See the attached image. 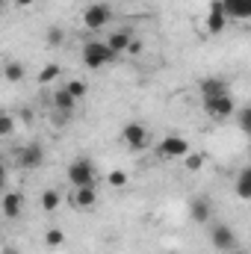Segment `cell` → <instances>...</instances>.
Segmentation results:
<instances>
[{"label": "cell", "mask_w": 251, "mask_h": 254, "mask_svg": "<svg viewBox=\"0 0 251 254\" xmlns=\"http://www.w3.org/2000/svg\"><path fill=\"white\" fill-rule=\"evenodd\" d=\"M228 254H246V252H240V249H234V252H228Z\"/></svg>", "instance_id": "cell-32"}, {"label": "cell", "mask_w": 251, "mask_h": 254, "mask_svg": "<svg viewBox=\"0 0 251 254\" xmlns=\"http://www.w3.org/2000/svg\"><path fill=\"white\" fill-rule=\"evenodd\" d=\"M110 187H125L127 184V172H122V169H116V172H110Z\"/></svg>", "instance_id": "cell-26"}, {"label": "cell", "mask_w": 251, "mask_h": 254, "mask_svg": "<svg viewBox=\"0 0 251 254\" xmlns=\"http://www.w3.org/2000/svg\"><path fill=\"white\" fill-rule=\"evenodd\" d=\"M65 89H68V92H71L77 101L86 95V83H83V80H71V83H65Z\"/></svg>", "instance_id": "cell-24"}, {"label": "cell", "mask_w": 251, "mask_h": 254, "mask_svg": "<svg viewBox=\"0 0 251 254\" xmlns=\"http://www.w3.org/2000/svg\"><path fill=\"white\" fill-rule=\"evenodd\" d=\"M222 95H231V89H228V83H225L222 77H204V80H201V98H204V101L222 98Z\"/></svg>", "instance_id": "cell-12"}, {"label": "cell", "mask_w": 251, "mask_h": 254, "mask_svg": "<svg viewBox=\"0 0 251 254\" xmlns=\"http://www.w3.org/2000/svg\"><path fill=\"white\" fill-rule=\"evenodd\" d=\"M157 154L163 160H184V157L192 154V145H189V139H184V136H166V139H160Z\"/></svg>", "instance_id": "cell-3"}, {"label": "cell", "mask_w": 251, "mask_h": 254, "mask_svg": "<svg viewBox=\"0 0 251 254\" xmlns=\"http://www.w3.org/2000/svg\"><path fill=\"white\" fill-rule=\"evenodd\" d=\"M222 3H225L228 18H243V12H246V0H222Z\"/></svg>", "instance_id": "cell-20"}, {"label": "cell", "mask_w": 251, "mask_h": 254, "mask_svg": "<svg viewBox=\"0 0 251 254\" xmlns=\"http://www.w3.org/2000/svg\"><path fill=\"white\" fill-rule=\"evenodd\" d=\"M237 127H240L246 136H251V107H240V110H237Z\"/></svg>", "instance_id": "cell-19"}, {"label": "cell", "mask_w": 251, "mask_h": 254, "mask_svg": "<svg viewBox=\"0 0 251 254\" xmlns=\"http://www.w3.org/2000/svg\"><path fill=\"white\" fill-rule=\"evenodd\" d=\"M45 243H48L51 249H60V246L65 243V234H63V231H57V228H51V231L45 234Z\"/></svg>", "instance_id": "cell-22"}, {"label": "cell", "mask_w": 251, "mask_h": 254, "mask_svg": "<svg viewBox=\"0 0 251 254\" xmlns=\"http://www.w3.org/2000/svg\"><path fill=\"white\" fill-rule=\"evenodd\" d=\"M3 254H18V252H15V249H6V252H3Z\"/></svg>", "instance_id": "cell-31"}, {"label": "cell", "mask_w": 251, "mask_h": 254, "mask_svg": "<svg viewBox=\"0 0 251 254\" xmlns=\"http://www.w3.org/2000/svg\"><path fill=\"white\" fill-rule=\"evenodd\" d=\"M107 45L113 48V54H116V57H122V54H127V51H130V45H133V30H130V27H122V30L110 33Z\"/></svg>", "instance_id": "cell-11"}, {"label": "cell", "mask_w": 251, "mask_h": 254, "mask_svg": "<svg viewBox=\"0 0 251 254\" xmlns=\"http://www.w3.org/2000/svg\"><path fill=\"white\" fill-rule=\"evenodd\" d=\"M36 0H15V6H33Z\"/></svg>", "instance_id": "cell-29"}, {"label": "cell", "mask_w": 251, "mask_h": 254, "mask_svg": "<svg viewBox=\"0 0 251 254\" xmlns=\"http://www.w3.org/2000/svg\"><path fill=\"white\" fill-rule=\"evenodd\" d=\"M225 24H228L225 3H222V0H213V3H210V12H207V30H210L213 36H219V33L225 30Z\"/></svg>", "instance_id": "cell-9"}, {"label": "cell", "mask_w": 251, "mask_h": 254, "mask_svg": "<svg viewBox=\"0 0 251 254\" xmlns=\"http://www.w3.org/2000/svg\"><path fill=\"white\" fill-rule=\"evenodd\" d=\"M189 216H192V222H198V225L210 222V216H213V207H210V201H207L204 195L192 198V201H189Z\"/></svg>", "instance_id": "cell-13"}, {"label": "cell", "mask_w": 251, "mask_h": 254, "mask_svg": "<svg viewBox=\"0 0 251 254\" xmlns=\"http://www.w3.org/2000/svg\"><path fill=\"white\" fill-rule=\"evenodd\" d=\"M57 77H60V65H45V68L39 71V83H45V86L54 83Z\"/></svg>", "instance_id": "cell-21"}, {"label": "cell", "mask_w": 251, "mask_h": 254, "mask_svg": "<svg viewBox=\"0 0 251 254\" xmlns=\"http://www.w3.org/2000/svg\"><path fill=\"white\" fill-rule=\"evenodd\" d=\"M139 51H142V42H136V39H133V45H130V51H127V54H139Z\"/></svg>", "instance_id": "cell-28"}, {"label": "cell", "mask_w": 251, "mask_h": 254, "mask_svg": "<svg viewBox=\"0 0 251 254\" xmlns=\"http://www.w3.org/2000/svg\"><path fill=\"white\" fill-rule=\"evenodd\" d=\"M113 21V9H110V3H92V6H86V12H83V24H86V30H101V27H107Z\"/></svg>", "instance_id": "cell-4"}, {"label": "cell", "mask_w": 251, "mask_h": 254, "mask_svg": "<svg viewBox=\"0 0 251 254\" xmlns=\"http://www.w3.org/2000/svg\"><path fill=\"white\" fill-rule=\"evenodd\" d=\"M74 107H77V98H74V95H71V92H68L65 86L54 92V110L60 113V119H63V122L74 116Z\"/></svg>", "instance_id": "cell-10"}, {"label": "cell", "mask_w": 251, "mask_h": 254, "mask_svg": "<svg viewBox=\"0 0 251 254\" xmlns=\"http://www.w3.org/2000/svg\"><path fill=\"white\" fill-rule=\"evenodd\" d=\"M71 201L80 210H92L98 204V187H80V190H74V198Z\"/></svg>", "instance_id": "cell-14"}, {"label": "cell", "mask_w": 251, "mask_h": 254, "mask_svg": "<svg viewBox=\"0 0 251 254\" xmlns=\"http://www.w3.org/2000/svg\"><path fill=\"white\" fill-rule=\"evenodd\" d=\"M204 113H207L210 119L222 122V119H231V116L237 113V104H234V98H231V95H222V98H210V101H204Z\"/></svg>", "instance_id": "cell-6"}, {"label": "cell", "mask_w": 251, "mask_h": 254, "mask_svg": "<svg viewBox=\"0 0 251 254\" xmlns=\"http://www.w3.org/2000/svg\"><path fill=\"white\" fill-rule=\"evenodd\" d=\"M60 201H63V195H60L57 190H45V192H42V210L54 213V210L60 207Z\"/></svg>", "instance_id": "cell-18"}, {"label": "cell", "mask_w": 251, "mask_h": 254, "mask_svg": "<svg viewBox=\"0 0 251 254\" xmlns=\"http://www.w3.org/2000/svg\"><path fill=\"white\" fill-rule=\"evenodd\" d=\"M122 139H125V145H130L133 151H142V148H148V127L139 125V122H130L122 130Z\"/></svg>", "instance_id": "cell-8"}, {"label": "cell", "mask_w": 251, "mask_h": 254, "mask_svg": "<svg viewBox=\"0 0 251 254\" xmlns=\"http://www.w3.org/2000/svg\"><path fill=\"white\" fill-rule=\"evenodd\" d=\"M113 60H119V57L113 54V48H110L107 42H86V45H83V65H86V68L98 71V68L110 65Z\"/></svg>", "instance_id": "cell-1"}, {"label": "cell", "mask_w": 251, "mask_h": 254, "mask_svg": "<svg viewBox=\"0 0 251 254\" xmlns=\"http://www.w3.org/2000/svg\"><path fill=\"white\" fill-rule=\"evenodd\" d=\"M243 18H251V0H246V12H243Z\"/></svg>", "instance_id": "cell-30"}, {"label": "cell", "mask_w": 251, "mask_h": 254, "mask_svg": "<svg viewBox=\"0 0 251 254\" xmlns=\"http://www.w3.org/2000/svg\"><path fill=\"white\" fill-rule=\"evenodd\" d=\"M210 243H213V249H219V252H234L240 243H237V234L228 228V225H213V231H210Z\"/></svg>", "instance_id": "cell-7"}, {"label": "cell", "mask_w": 251, "mask_h": 254, "mask_svg": "<svg viewBox=\"0 0 251 254\" xmlns=\"http://www.w3.org/2000/svg\"><path fill=\"white\" fill-rule=\"evenodd\" d=\"M21 210H24V195L6 192V195H3V216H6V219H18Z\"/></svg>", "instance_id": "cell-15"}, {"label": "cell", "mask_w": 251, "mask_h": 254, "mask_svg": "<svg viewBox=\"0 0 251 254\" xmlns=\"http://www.w3.org/2000/svg\"><path fill=\"white\" fill-rule=\"evenodd\" d=\"M184 163H187V169H189V172H198V169H201V166H204V157H201V154H195V151H192V154H189V157H184Z\"/></svg>", "instance_id": "cell-25"}, {"label": "cell", "mask_w": 251, "mask_h": 254, "mask_svg": "<svg viewBox=\"0 0 251 254\" xmlns=\"http://www.w3.org/2000/svg\"><path fill=\"white\" fill-rule=\"evenodd\" d=\"M45 163V151H42V145L39 142H33V145H24V148H18L15 151V166L18 169H39Z\"/></svg>", "instance_id": "cell-5"}, {"label": "cell", "mask_w": 251, "mask_h": 254, "mask_svg": "<svg viewBox=\"0 0 251 254\" xmlns=\"http://www.w3.org/2000/svg\"><path fill=\"white\" fill-rule=\"evenodd\" d=\"M68 184H71L74 190H80V187H95V163H92L89 157L74 160V163L68 166Z\"/></svg>", "instance_id": "cell-2"}, {"label": "cell", "mask_w": 251, "mask_h": 254, "mask_svg": "<svg viewBox=\"0 0 251 254\" xmlns=\"http://www.w3.org/2000/svg\"><path fill=\"white\" fill-rule=\"evenodd\" d=\"M63 42H65L63 27H51V30H48V45H51V48H60Z\"/></svg>", "instance_id": "cell-23"}, {"label": "cell", "mask_w": 251, "mask_h": 254, "mask_svg": "<svg viewBox=\"0 0 251 254\" xmlns=\"http://www.w3.org/2000/svg\"><path fill=\"white\" fill-rule=\"evenodd\" d=\"M15 130V122H12V116H3L0 119V136H9Z\"/></svg>", "instance_id": "cell-27"}, {"label": "cell", "mask_w": 251, "mask_h": 254, "mask_svg": "<svg viewBox=\"0 0 251 254\" xmlns=\"http://www.w3.org/2000/svg\"><path fill=\"white\" fill-rule=\"evenodd\" d=\"M234 190H237V198L251 201V166L240 172V178H237V187H234Z\"/></svg>", "instance_id": "cell-16"}, {"label": "cell", "mask_w": 251, "mask_h": 254, "mask_svg": "<svg viewBox=\"0 0 251 254\" xmlns=\"http://www.w3.org/2000/svg\"><path fill=\"white\" fill-rule=\"evenodd\" d=\"M3 77H6L9 83H21V80H24V65L15 63V60H9L6 68H3Z\"/></svg>", "instance_id": "cell-17"}]
</instances>
